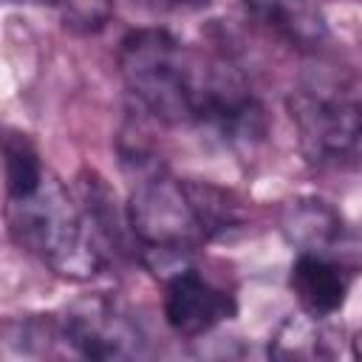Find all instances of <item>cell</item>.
Returning a JSON list of instances; mask_svg holds the SVG:
<instances>
[{
    "instance_id": "cell-6",
    "label": "cell",
    "mask_w": 362,
    "mask_h": 362,
    "mask_svg": "<svg viewBox=\"0 0 362 362\" xmlns=\"http://www.w3.org/2000/svg\"><path fill=\"white\" fill-rule=\"evenodd\" d=\"M288 286L297 294L300 305L308 311V317H328L342 308L348 297V277L339 263H334L325 255L300 252L291 263Z\"/></svg>"
},
{
    "instance_id": "cell-8",
    "label": "cell",
    "mask_w": 362,
    "mask_h": 362,
    "mask_svg": "<svg viewBox=\"0 0 362 362\" xmlns=\"http://www.w3.org/2000/svg\"><path fill=\"white\" fill-rule=\"evenodd\" d=\"M283 232L288 235L291 243L300 246V252H314L331 257L334 246L342 240V218L317 198H303L288 204L283 215Z\"/></svg>"
},
{
    "instance_id": "cell-4",
    "label": "cell",
    "mask_w": 362,
    "mask_h": 362,
    "mask_svg": "<svg viewBox=\"0 0 362 362\" xmlns=\"http://www.w3.org/2000/svg\"><path fill=\"white\" fill-rule=\"evenodd\" d=\"M65 342L88 359H133L144 354L139 325L113 300L96 294L74 303L62 317Z\"/></svg>"
},
{
    "instance_id": "cell-2",
    "label": "cell",
    "mask_w": 362,
    "mask_h": 362,
    "mask_svg": "<svg viewBox=\"0 0 362 362\" xmlns=\"http://www.w3.org/2000/svg\"><path fill=\"white\" fill-rule=\"evenodd\" d=\"M8 218L14 238L57 274L85 280L99 272L102 257L85 229L88 218L59 181L45 178L31 198L8 201Z\"/></svg>"
},
{
    "instance_id": "cell-3",
    "label": "cell",
    "mask_w": 362,
    "mask_h": 362,
    "mask_svg": "<svg viewBox=\"0 0 362 362\" xmlns=\"http://www.w3.org/2000/svg\"><path fill=\"white\" fill-rule=\"evenodd\" d=\"M127 223L153 269L167 260H181L192 255L198 243L209 240L195 215L187 184L175 181L156 164L147 167L144 161H139L133 178Z\"/></svg>"
},
{
    "instance_id": "cell-1",
    "label": "cell",
    "mask_w": 362,
    "mask_h": 362,
    "mask_svg": "<svg viewBox=\"0 0 362 362\" xmlns=\"http://www.w3.org/2000/svg\"><path fill=\"white\" fill-rule=\"evenodd\" d=\"M119 68L136 99L161 122L206 127L232 144L263 136V110L240 74L161 28L130 31L119 45Z\"/></svg>"
},
{
    "instance_id": "cell-5",
    "label": "cell",
    "mask_w": 362,
    "mask_h": 362,
    "mask_svg": "<svg viewBox=\"0 0 362 362\" xmlns=\"http://www.w3.org/2000/svg\"><path fill=\"white\" fill-rule=\"evenodd\" d=\"M235 297L192 269H178L170 274L164 288V320L181 337H201L232 320Z\"/></svg>"
},
{
    "instance_id": "cell-11",
    "label": "cell",
    "mask_w": 362,
    "mask_h": 362,
    "mask_svg": "<svg viewBox=\"0 0 362 362\" xmlns=\"http://www.w3.org/2000/svg\"><path fill=\"white\" fill-rule=\"evenodd\" d=\"M133 8L153 11V14H184V11H198L209 0H124Z\"/></svg>"
},
{
    "instance_id": "cell-12",
    "label": "cell",
    "mask_w": 362,
    "mask_h": 362,
    "mask_svg": "<svg viewBox=\"0 0 362 362\" xmlns=\"http://www.w3.org/2000/svg\"><path fill=\"white\" fill-rule=\"evenodd\" d=\"M351 351H354V356H356V359H362V331L351 339Z\"/></svg>"
},
{
    "instance_id": "cell-7",
    "label": "cell",
    "mask_w": 362,
    "mask_h": 362,
    "mask_svg": "<svg viewBox=\"0 0 362 362\" xmlns=\"http://www.w3.org/2000/svg\"><path fill=\"white\" fill-rule=\"evenodd\" d=\"M269 28L297 48H317L328 37V25L317 0H243Z\"/></svg>"
},
{
    "instance_id": "cell-10",
    "label": "cell",
    "mask_w": 362,
    "mask_h": 362,
    "mask_svg": "<svg viewBox=\"0 0 362 362\" xmlns=\"http://www.w3.org/2000/svg\"><path fill=\"white\" fill-rule=\"evenodd\" d=\"M325 334L320 331V325L305 322V320H288L277 337L272 339L269 351L274 356H328L331 351H325Z\"/></svg>"
},
{
    "instance_id": "cell-9",
    "label": "cell",
    "mask_w": 362,
    "mask_h": 362,
    "mask_svg": "<svg viewBox=\"0 0 362 362\" xmlns=\"http://www.w3.org/2000/svg\"><path fill=\"white\" fill-rule=\"evenodd\" d=\"M3 170H6V195L8 201H23L31 198L48 173L42 170L37 147L23 136V133H6L3 139Z\"/></svg>"
}]
</instances>
